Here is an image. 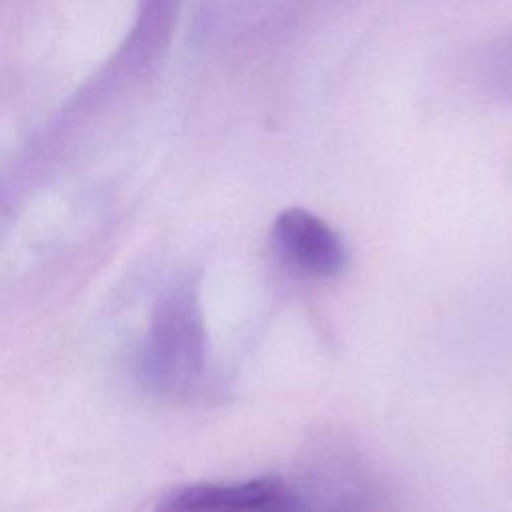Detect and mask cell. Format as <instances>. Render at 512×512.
Instances as JSON below:
<instances>
[{"instance_id": "3", "label": "cell", "mask_w": 512, "mask_h": 512, "mask_svg": "<svg viewBox=\"0 0 512 512\" xmlns=\"http://www.w3.org/2000/svg\"><path fill=\"white\" fill-rule=\"evenodd\" d=\"M282 500L276 476L240 484H194L174 490L158 502L156 512H266Z\"/></svg>"}, {"instance_id": "2", "label": "cell", "mask_w": 512, "mask_h": 512, "mask_svg": "<svg viewBox=\"0 0 512 512\" xmlns=\"http://www.w3.org/2000/svg\"><path fill=\"white\" fill-rule=\"evenodd\" d=\"M272 242L290 264L314 276H338L348 262L340 236L304 208H288L276 216Z\"/></svg>"}, {"instance_id": "1", "label": "cell", "mask_w": 512, "mask_h": 512, "mask_svg": "<svg viewBox=\"0 0 512 512\" xmlns=\"http://www.w3.org/2000/svg\"><path fill=\"white\" fill-rule=\"evenodd\" d=\"M204 364V326L190 284L170 288L156 304L146 340V378L160 394H182Z\"/></svg>"}]
</instances>
